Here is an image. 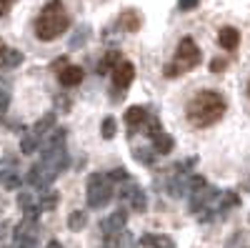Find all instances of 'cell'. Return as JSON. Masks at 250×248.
<instances>
[{
  "instance_id": "8992f818",
  "label": "cell",
  "mask_w": 250,
  "mask_h": 248,
  "mask_svg": "<svg viewBox=\"0 0 250 248\" xmlns=\"http://www.w3.org/2000/svg\"><path fill=\"white\" fill-rule=\"evenodd\" d=\"M83 78H85V70L80 66H65V68L58 70V80H60V86H65V88H75L78 83H83Z\"/></svg>"
},
{
  "instance_id": "d4e9b609",
  "label": "cell",
  "mask_w": 250,
  "mask_h": 248,
  "mask_svg": "<svg viewBox=\"0 0 250 248\" xmlns=\"http://www.w3.org/2000/svg\"><path fill=\"white\" fill-rule=\"evenodd\" d=\"M100 133H103V138H113L115 135V118H105V120H103Z\"/></svg>"
},
{
  "instance_id": "ffe728a7",
  "label": "cell",
  "mask_w": 250,
  "mask_h": 248,
  "mask_svg": "<svg viewBox=\"0 0 250 248\" xmlns=\"http://www.w3.org/2000/svg\"><path fill=\"white\" fill-rule=\"evenodd\" d=\"M8 103H10V83L0 78V115L8 111Z\"/></svg>"
},
{
  "instance_id": "d6986e66",
  "label": "cell",
  "mask_w": 250,
  "mask_h": 248,
  "mask_svg": "<svg viewBox=\"0 0 250 248\" xmlns=\"http://www.w3.org/2000/svg\"><path fill=\"white\" fill-rule=\"evenodd\" d=\"M85 223H88L85 211H73V213L68 216V228H70V231H83V228H85Z\"/></svg>"
},
{
  "instance_id": "52a82bcc",
  "label": "cell",
  "mask_w": 250,
  "mask_h": 248,
  "mask_svg": "<svg viewBox=\"0 0 250 248\" xmlns=\"http://www.w3.org/2000/svg\"><path fill=\"white\" fill-rule=\"evenodd\" d=\"M125 223H128V211H125V208H118L110 218L100 221V231H103V236H108V233L123 231V228H125Z\"/></svg>"
},
{
  "instance_id": "d6a6232c",
  "label": "cell",
  "mask_w": 250,
  "mask_h": 248,
  "mask_svg": "<svg viewBox=\"0 0 250 248\" xmlns=\"http://www.w3.org/2000/svg\"><path fill=\"white\" fill-rule=\"evenodd\" d=\"M45 248H62V246H60V243H58V241H50V243H48V246H45Z\"/></svg>"
},
{
  "instance_id": "4fadbf2b",
  "label": "cell",
  "mask_w": 250,
  "mask_h": 248,
  "mask_svg": "<svg viewBox=\"0 0 250 248\" xmlns=\"http://www.w3.org/2000/svg\"><path fill=\"white\" fill-rule=\"evenodd\" d=\"M143 246H148V248H175L173 238L170 236H158V233H145L140 238Z\"/></svg>"
},
{
  "instance_id": "603a6c76",
  "label": "cell",
  "mask_w": 250,
  "mask_h": 248,
  "mask_svg": "<svg viewBox=\"0 0 250 248\" xmlns=\"http://www.w3.org/2000/svg\"><path fill=\"white\" fill-rule=\"evenodd\" d=\"M0 183H3L8 191H15V188H20V183H23V180H20L15 173H0Z\"/></svg>"
},
{
  "instance_id": "8fae6325",
  "label": "cell",
  "mask_w": 250,
  "mask_h": 248,
  "mask_svg": "<svg viewBox=\"0 0 250 248\" xmlns=\"http://www.w3.org/2000/svg\"><path fill=\"white\" fill-rule=\"evenodd\" d=\"M148 120V111L143 106H130L125 111V123H128V128L135 131V128H143V123Z\"/></svg>"
},
{
  "instance_id": "83f0119b",
  "label": "cell",
  "mask_w": 250,
  "mask_h": 248,
  "mask_svg": "<svg viewBox=\"0 0 250 248\" xmlns=\"http://www.w3.org/2000/svg\"><path fill=\"white\" fill-rule=\"evenodd\" d=\"M15 248H38V241H35V236H25V238L15 241Z\"/></svg>"
},
{
  "instance_id": "7402d4cb",
  "label": "cell",
  "mask_w": 250,
  "mask_h": 248,
  "mask_svg": "<svg viewBox=\"0 0 250 248\" xmlns=\"http://www.w3.org/2000/svg\"><path fill=\"white\" fill-rule=\"evenodd\" d=\"M133 156H135V160H140L145 165H153V160H155V153L148 148H133Z\"/></svg>"
},
{
  "instance_id": "5bb4252c",
  "label": "cell",
  "mask_w": 250,
  "mask_h": 248,
  "mask_svg": "<svg viewBox=\"0 0 250 248\" xmlns=\"http://www.w3.org/2000/svg\"><path fill=\"white\" fill-rule=\"evenodd\" d=\"M220 198V205H218V213H225V211H230V208H238L240 205V196L235 191H225Z\"/></svg>"
},
{
  "instance_id": "f1b7e54d",
  "label": "cell",
  "mask_w": 250,
  "mask_h": 248,
  "mask_svg": "<svg viewBox=\"0 0 250 248\" xmlns=\"http://www.w3.org/2000/svg\"><path fill=\"white\" fill-rule=\"evenodd\" d=\"M225 68H228V60H225V58H215L213 63H210V70H213V73H220V70H225Z\"/></svg>"
},
{
  "instance_id": "484cf974",
  "label": "cell",
  "mask_w": 250,
  "mask_h": 248,
  "mask_svg": "<svg viewBox=\"0 0 250 248\" xmlns=\"http://www.w3.org/2000/svg\"><path fill=\"white\" fill-rule=\"evenodd\" d=\"M108 180H115V183H123V180H130V173L125 168H113L108 173Z\"/></svg>"
},
{
  "instance_id": "5b68a950",
  "label": "cell",
  "mask_w": 250,
  "mask_h": 248,
  "mask_svg": "<svg viewBox=\"0 0 250 248\" xmlns=\"http://www.w3.org/2000/svg\"><path fill=\"white\" fill-rule=\"evenodd\" d=\"M133 78H135V66L130 63V60L120 58L115 63V68H113V90H110V98L120 100L125 93H128Z\"/></svg>"
},
{
  "instance_id": "9c48e42d",
  "label": "cell",
  "mask_w": 250,
  "mask_h": 248,
  "mask_svg": "<svg viewBox=\"0 0 250 248\" xmlns=\"http://www.w3.org/2000/svg\"><path fill=\"white\" fill-rule=\"evenodd\" d=\"M20 63H23V53L15 50V48L3 45V40H0V68L10 70V68H18Z\"/></svg>"
},
{
  "instance_id": "7a4b0ae2",
  "label": "cell",
  "mask_w": 250,
  "mask_h": 248,
  "mask_svg": "<svg viewBox=\"0 0 250 248\" xmlns=\"http://www.w3.org/2000/svg\"><path fill=\"white\" fill-rule=\"evenodd\" d=\"M68 28H70V15H68L65 5H62V0L45 3V8L35 18V38L43 40V43L60 38Z\"/></svg>"
},
{
  "instance_id": "ac0fdd59",
  "label": "cell",
  "mask_w": 250,
  "mask_h": 248,
  "mask_svg": "<svg viewBox=\"0 0 250 248\" xmlns=\"http://www.w3.org/2000/svg\"><path fill=\"white\" fill-rule=\"evenodd\" d=\"M58 201H60V196H58L55 191L45 188L43 196H40V201H38V208H40V211H53L55 205H58Z\"/></svg>"
},
{
  "instance_id": "4dcf8cb0",
  "label": "cell",
  "mask_w": 250,
  "mask_h": 248,
  "mask_svg": "<svg viewBox=\"0 0 250 248\" xmlns=\"http://www.w3.org/2000/svg\"><path fill=\"white\" fill-rule=\"evenodd\" d=\"M198 5V0H180V10H193Z\"/></svg>"
},
{
  "instance_id": "cb8c5ba5",
  "label": "cell",
  "mask_w": 250,
  "mask_h": 248,
  "mask_svg": "<svg viewBox=\"0 0 250 248\" xmlns=\"http://www.w3.org/2000/svg\"><path fill=\"white\" fill-rule=\"evenodd\" d=\"M88 35H90V30H88V28H78V33H75V35H73V40H70V48H80V45H85Z\"/></svg>"
},
{
  "instance_id": "e0dca14e",
  "label": "cell",
  "mask_w": 250,
  "mask_h": 248,
  "mask_svg": "<svg viewBox=\"0 0 250 248\" xmlns=\"http://www.w3.org/2000/svg\"><path fill=\"white\" fill-rule=\"evenodd\" d=\"M40 148V138L30 131V133H25L23 138H20V151H23L25 156H30V153H35Z\"/></svg>"
},
{
  "instance_id": "4316f807",
  "label": "cell",
  "mask_w": 250,
  "mask_h": 248,
  "mask_svg": "<svg viewBox=\"0 0 250 248\" xmlns=\"http://www.w3.org/2000/svg\"><path fill=\"white\" fill-rule=\"evenodd\" d=\"M18 205H20V208H23V211H25V208H30V205H35V203H33V196H30L28 191L18 193Z\"/></svg>"
},
{
  "instance_id": "9a60e30c",
  "label": "cell",
  "mask_w": 250,
  "mask_h": 248,
  "mask_svg": "<svg viewBox=\"0 0 250 248\" xmlns=\"http://www.w3.org/2000/svg\"><path fill=\"white\" fill-rule=\"evenodd\" d=\"M55 128V113H48V115H43L38 123H35V128H33V133L38 135V138H43L48 131H53Z\"/></svg>"
},
{
  "instance_id": "ba28073f",
  "label": "cell",
  "mask_w": 250,
  "mask_h": 248,
  "mask_svg": "<svg viewBox=\"0 0 250 248\" xmlns=\"http://www.w3.org/2000/svg\"><path fill=\"white\" fill-rule=\"evenodd\" d=\"M140 25H143V18H140V13L133 10V8H130V10H123V13L118 15V28L125 30V33H138Z\"/></svg>"
},
{
  "instance_id": "44dd1931",
  "label": "cell",
  "mask_w": 250,
  "mask_h": 248,
  "mask_svg": "<svg viewBox=\"0 0 250 248\" xmlns=\"http://www.w3.org/2000/svg\"><path fill=\"white\" fill-rule=\"evenodd\" d=\"M128 203H130V208H133V211L143 213V211H145V205H148V198H145L143 188H138V191H135V193L130 196V201H128Z\"/></svg>"
},
{
  "instance_id": "2e32d148",
  "label": "cell",
  "mask_w": 250,
  "mask_h": 248,
  "mask_svg": "<svg viewBox=\"0 0 250 248\" xmlns=\"http://www.w3.org/2000/svg\"><path fill=\"white\" fill-rule=\"evenodd\" d=\"M120 58H123V55H120L118 50H110V53H108V55H105V58H103L100 63H98V75H105V73H110Z\"/></svg>"
},
{
  "instance_id": "1f68e13d",
  "label": "cell",
  "mask_w": 250,
  "mask_h": 248,
  "mask_svg": "<svg viewBox=\"0 0 250 248\" xmlns=\"http://www.w3.org/2000/svg\"><path fill=\"white\" fill-rule=\"evenodd\" d=\"M65 63H68V58H58L53 68H55V70H60V68H65Z\"/></svg>"
},
{
  "instance_id": "f546056e",
  "label": "cell",
  "mask_w": 250,
  "mask_h": 248,
  "mask_svg": "<svg viewBox=\"0 0 250 248\" xmlns=\"http://www.w3.org/2000/svg\"><path fill=\"white\" fill-rule=\"evenodd\" d=\"M13 3H15V0H0V18H3V15H8V13H10Z\"/></svg>"
},
{
  "instance_id": "277c9868",
  "label": "cell",
  "mask_w": 250,
  "mask_h": 248,
  "mask_svg": "<svg viewBox=\"0 0 250 248\" xmlns=\"http://www.w3.org/2000/svg\"><path fill=\"white\" fill-rule=\"evenodd\" d=\"M113 198V183L108 180V176L103 173H93L88 178V205L90 208H103L108 205Z\"/></svg>"
},
{
  "instance_id": "3957f363",
  "label": "cell",
  "mask_w": 250,
  "mask_h": 248,
  "mask_svg": "<svg viewBox=\"0 0 250 248\" xmlns=\"http://www.w3.org/2000/svg\"><path fill=\"white\" fill-rule=\"evenodd\" d=\"M203 60V53L198 48V43L190 38V35H185L178 48H175V55H173V63L165 68V75L173 78V75H180V73H190L193 68H198V63Z\"/></svg>"
},
{
  "instance_id": "6da1fadb",
  "label": "cell",
  "mask_w": 250,
  "mask_h": 248,
  "mask_svg": "<svg viewBox=\"0 0 250 248\" xmlns=\"http://www.w3.org/2000/svg\"><path fill=\"white\" fill-rule=\"evenodd\" d=\"M228 111V103L223 98V93L218 90H200L190 98L188 103V120L193 123L195 128H205L218 123Z\"/></svg>"
},
{
  "instance_id": "30bf717a",
  "label": "cell",
  "mask_w": 250,
  "mask_h": 248,
  "mask_svg": "<svg viewBox=\"0 0 250 248\" xmlns=\"http://www.w3.org/2000/svg\"><path fill=\"white\" fill-rule=\"evenodd\" d=\"M150 138H153V153H158V156H168V153L175 148L173 135H168L165 131H158V133H153Z\"/></svg>"
},
{
  "instance_id": "7c38bea8",
  "label": "cell",
  "mask_w": 250,
  "mask_h": 248,
  "mask_svg": "<svg viewBox=\"0 0 250 248\" xmlns=\"http://www.w3.org/2000/svg\"><path fill=\"white\" fill-rule=\"evenodd\" d=\"M238 43H240V33L235 30V28H223L220 33H218V45L220 48H225V50H235L238 48Z\"/></svg>"
},
{
  "instance_id": "e575fe53",
  "label": "cell",
  "mask_w": 250,
  "mask_h": 248,
  "mask_svg": "<svg viewBox=\"0 0 250 248\" xmlns=\"http://www.w3.org/2000/svg\"><path fill=\"white\" fill-rule=\"evenodd\" d=\"M248 95H250V80H248Z\"/></svg>"
},
{
  "instance_id": "836d02e7",
  "label": "cell",
  "mask_w": 250,
  "mask_h": 248,
  "mask_svg": "<svg viewBox=\"0 0 250 248\" xmlns=\"http://www.w3.org/2000/svg\"><path fill=\"white\" fill-rule=\"evenodd\" d=\"M3 236H5V225L0 223V241H3Z\"/></svg>"
}]
</instances>
